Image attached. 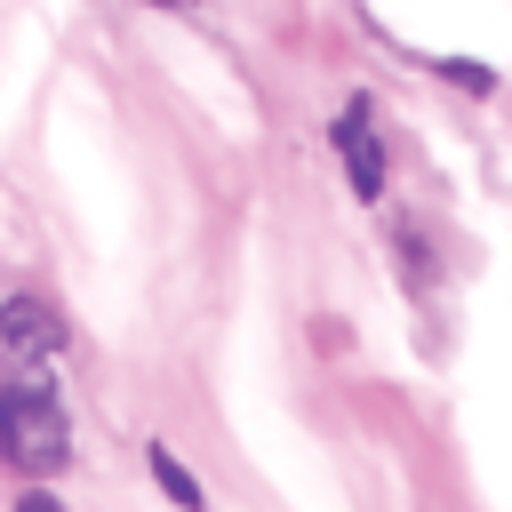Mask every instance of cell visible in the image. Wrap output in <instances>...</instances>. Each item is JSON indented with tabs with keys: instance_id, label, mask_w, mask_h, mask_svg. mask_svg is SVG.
Masks as SVG:
<instances>
[{
	"instance_id": "obj_1",
	"label": "cell",
	"mask_w": 512,
	"mask_h": 512,
	"mask_svg": "<svg viewBox=\"0 0 512 512\" xmlns=\"http://www.w3.org/2000/svg\"><path fill=\"white\" fill-rule=\"evenodd\" d=\"M0 456L24 464V472H56L72 456V424H64V400L40 368L24 376H0Z\"/></svg>"
},
{
	"instance_id": "obj_2",
	"label": "cell",
	"mask_w": 512,
	"mask_h": 512,
	"mask_svg": "<svg viewBox=\"0 0 512 512\" xmlns=\"http://www.w3.org/2000/svg\"><path fill=\"white\" fill-rule=\"evenodd\" d=\"M0 344H8L16 360H48V352L64 344L56 304H48V296H8V304H0Z\"/></svg>"
},
{
	"instance_id": "obj_3",
	"label": "cell",
	"mask_w": 512,
	"mask_h": 512,
	"mask_svg": "<svg viewBox=\"0 0 512 512\" xmlns=\"http://www.w3.org/2000/svg\"><path fill=\"white\" fill-rule=\"evenodd\" d=\"M336 152H344V168H352V192L376 200V192H384V152H376L368 104H344V120H336Z\"/></svg>"
},
{
	"instance_id": "obj_4",
	"label": "cell",
	"mask_w": 512,
	"mask_h": 512,
	"mask_svg": "<svg viewBox=\"0 0 512 512\" xmlns=\"http://www.w3.org/2000/svg\"><path fill=\"white\" fill-rule=\"evenodd\" d=\"M152 480H160V488H168V496H176L184 512H200V480H192V472H184V464H176V456H168L160 440H152Z\"/></svg>"
},
{
	"instance_id": "obj_5",
	"label": "cell",
	"mask_w": 512,
	"mask_h": 512,
	"mask_svg": "<svg viewBox=\"0 0 512 512\" xmlns=\"http://www.w3.org/2000/svg\"><path fill=\"white\" fill-rule=\"evenodd\" d=\"M16 512H64V504H56L48 488H24V496H16Z\"/></svg>"
},
{
	"instance_id": "obj_6",
	"label": "cell",
	"mask_w": 512,
	"mask_h": 512,
	"mask_svg": "<svg viewBox=\"0 0 512 512\" xmlns=\"http://www.w3.org/2000/svg\"><path fill=\"white\" fill-rule=\"evenodd\" d=\"M152 8H184V0H152Z\"/></svg>"
}]
</instances>
